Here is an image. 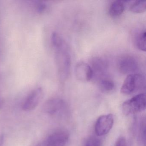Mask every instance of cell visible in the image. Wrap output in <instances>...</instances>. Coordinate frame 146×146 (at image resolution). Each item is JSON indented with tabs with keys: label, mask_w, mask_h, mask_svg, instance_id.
I'll return each mask as SVG.
<instances>
[{
	"label": "cell",
	"mask_w": 146,
	"mask_h": 146,
	"mask_svg": "<svg viewBox=\"0 0 146 146\" xmlns=\"http://www.w3.org/2000/svg\"><path fill=\"white\" fill-rule=\"evenodd\" d=\"M55 49V59L58 73L62 81L69 77L71 65V58L68 47L64 40L53 45Z\"/></svg>",
	"instance_id": "6da1fadb"
},
{
	"label": "cell",
	"mask_w": 146,
	"mask_h": 146,
	"mask_svg": "<svg viewBox=\"0 0 146 146\" xmlns=\"http://www.w3.org/2000/svg\"><path fill=\"white\" fill-rule=\"evenodd\" d=\"M145 78L139 73L128 75L124 81L120 89L123 94L130 95L137 91L145 89Z\"/></svg>",
	"instance_id": "7a4b0ae2"
},
{
	"label": "cell",
	"mask_w": 146,
	"mask_h": 146,
	"mask_svg": "<svg viewBox=\"0 0 146 146\" xmlns=\"http://www.w3.org/2000/svg\"><path fill=\"white\" fill-rule=\"evenodd\" d=\"M146 109V94L141 93L125 102L122 110L125 115L137 113Z\"/></svg>",
	"instance_id": "3957f363"
},
{
	"label": "cell",
	"mask_w": 146,
	"mask_h": 146,
	"mask_svg": "<svg viewBox=\"0 0 146 146\" xmlns=\"http://www.w3.org/2000/svg\"><path fill=\"white\" fill-rule=\"evenodd\" d=\"M69 137V133L66 131H57L49 135L36 146H64Z\"/></svg>",
	"instance_id": "277c9868"
},
{
	"label": "cell",
	"mask_w": 146,
	"mask_h": 146,
	"mask_svg": "<svg viewBox=\"0 0 146 146\" xmlns=\"http://www.w3.org/2000/svg\"><path fill=\"white\" fill-rule=\"evenodd\" d=\"M138 61L131 55H124L118 60V69L119 72L123 74L130 75L135 73L138 70Z\"/></svg>",
	"instance_id": "5b68a950"
},
{
	"label": "cell",
	"mask_w": 146,
	"mask_h": 146,
	"mask_svg": "<svg viewBox=\"0 0 146 146\" xmlns=\"http://www.w3.org/2000/svg\"><path fill=\"white\" fill-rule=\"evenodd\" d=\"M67 105L64 101L60 98H53L45 102L43 107L45 112L50 115H62L64 113Z\"/></svg>",
	"instance_id": "8992f818"
},
{
	"label": "cell",
	"mask_w": 146,
	"mask_h": 146,
	"mask_svg": "<svg viewBox=\"0 0 146 146\" xmlns=\"http://www.w3.org/2000/svg\"><path fill=\"white\" fill-rule=\"evenodd\" d=\"M113 123L114 119L112 114H106L100 116L96 123V134L98 136L106 135L111 129Z\"/></svg>",
	"instance_id": "52a82bcc"
},
{
	"label": "cell",
	"mask_w": 146,
	"mask_h": 146,
	"mask_svg": "<svg viewBox=\"0 0 146 146\" xmlns=\"http://www.w3.org/2000/svg\"><path fill=\"white\" fill-rule=\"evenodd\" d=\"M43 96V91L41 88L35 89L29 94L25 100L23 104V110L25 111L34 110L40 102Z\"/></svg>",
	"instance_id": "ba28073f"
},
{
	"label": "cell",
	"mask_w": 146,
	"mask_h": 146,
	"mask_svg": "<svg viewBox=\"0 0 146 146\" xmlns=\"http://www.w3.org/2000/svg\"><path fill=\"white\" fill-rule=\"evenodd\" d=\"M90 65L93 71V78L95 77L100 80L106 77L105 75L108 69V64L105 60L102 58H94L92 59Z\"/></svg>",
	"instance_id": "9c48e42d"
},
{
	"label": "cell",
	"mask_w": 146,
	"mask_h": 146,
	"mask_svg": "<svg viewBox=\"0 0 146 146\" xmlns=\"http://www.w3.org/2000/svg\"><path fill=\"white\" fill-rule=\"evenodd\" d=\"M75 75L77 79L83 82H88L93 78V72L91 66L87 63L80 62L75 67Z\"/></svg>",
	"instance_id": "30bf717a"
},
{
	"label": "cell",
	"mask_w": 146,
	"mask_h": 146,
	"mask_svg": "<svg viewBox=\"0 0 146 146\" xmlns=\"http://www.w3.org/2000/svg\"><path fill=\"white\" fill-rule=\"evenodd\" d=\"M124 1H115L110 5L108 10L109 15L112 17L116 18L121 16L125 10Z\"/></svg>",
	"instance_id": "8fae6325"
},
{
	"label": "cell",
	"mask_w": 146,
	"mask_h": 146,
	"mask_svg": "<svg viewBox=\"0 0 146 146\" xmlns=\"http://www.w3.org/2000/svg\"><path fill=\"white\" fill-rule=\"evenodd\" d=\"M99 86L100 89L104 93L111 92L114 89L115 87L114 82L106 77L99 80Z\"/></svg>",
	"instance_id": "7c38bea8"
},
{
	"label": "cell",
	"mask_w": 146,
	"mask_h": 146,
	"mask_svg": "<svg viewBox=\"0 0 146 146\" xmlns=\"http://www.w3.org/2000/svg\"><path fill=\"white\" fill-rule=\"evenodd\" d=\"M146 9V1H135L130 7L129 10L134 13H142Z\"/></svg>",
	"instance_id": "4fadbf2b"
},
{
	"label": "cell",
	"mask_w": 146,
	"mask_h": 146,
	"mask_svg": "<svg viewBox=\"0 0 146 146\" xmlns=\"http://www.w3.org/2000/svg\"><path fill=\"white\" fill-rule=\"evenodd\" d=\"M146 33L145 30L142 31L137 34L135 39V44L137 47L143 52L146 51Z\"/></svg>",
	"instance_id": "5bb4252c"
},
{
	"label": "cell",
	"mask_w": 146,
	"mask_h": 146,
	"mask_svg": "<svg viewBox=\"0 0 146 146\" xmlns=\"http://www.w3.org/2000/svg\"><path fill=\"white\" fill-rule=\"evenodd\" d=\"M146 120L145 118L141 119L138 129V136L139 140L145 146L146 143Z\"/></svg>",
	"instance_id": "9a60e30c"
},
{
	"label": "cell",
	"mask_w": 146,
	"mask_h": 146,
	"mask_svg": "<svg viewBox=\"0 0 146 146\" xmlns=\"http://www.w3.org/2000/svg\"><path fill=\"white\" fill-rule=\"evenodd\" d=\"M85 146H101V141L97 137H91L87 140Z\"/></svg>",
	"instance_id": "2e32d148"
},
{
	"label": "cell",
	"mask_w": 146,
	"mask_h": 146,
	"mask_svg": "<svg viewBox=\"0 0 146 146\" xmlns=\"http://www.w3.org/2000/svg\"><path fill=\"white\" fill-rule=\"evenodd\" d=\"M115 146H127L126 139L123 137H119L116 141Z\"/></svg>",
	"instance_id": "e0dca14e"
},
{
	"label": "cell",
	"mask_w": 146,
	"mask_h": 146,
	"mask_svg": "<svg viewBox=\"0 0 146 146\" xmlns=\"http://www.w3.org/2000/svg\"><path fill=\"white\" fill-rule=\"evenodd\" d=\"M4 135H0V146H2L4 143Z\"/></svg>",
	"instance_id": "ac0fdd59"
},
{
	"label": "cell",
	"mask_w": 146,
	"mask_h": 146,
	"mask_svg": "<svg viewBox=\"0 0 146 146\" xmlns=\"http://www.w3.org/2000/svg\"><path fill=\"white\" fill-rule=\"evenodd\" d=\"M3 106V102H2V100L0 97V108H1Z\"/></svg>",
	"instance_id": "d6986e66"
}]
</instances>
